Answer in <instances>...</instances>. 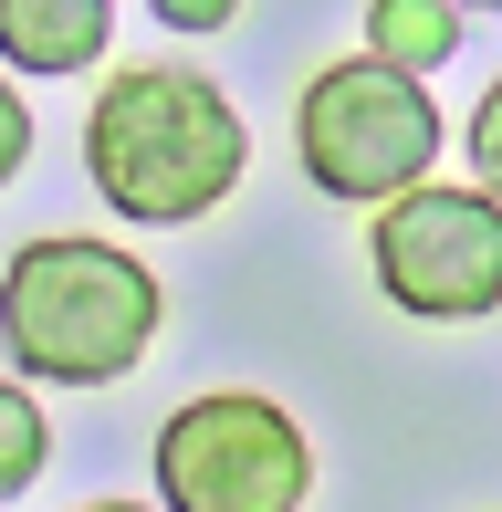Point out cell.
Wrapping results in <instances>:
<instances>
[{
  "label": "cell",
  "instance_id": "cell-5",
  "mask_svg": "<svg viewBox=\"0 0 502 512\" xmlns=\"http://www.w3.org/2000/svg\"><path fill=\"white\" fill-rule=\"evenodd\" d=\"M377 293L419 324H482L502 304V199L492 189H398L367 230Z\"/></svg>",
  "mask_w": 502,
  "mask_h": 512
},
{
  "label": "cell",
  "instance_id": "cell-3",
  "mask_svg": "<svg viewBox=\"0 0 502 512\" xmlns=\"http://www.w3.org/2000/svg\"><path fill=\"white\" fill-rule=\"evenodd\" d=\"M293 147L304 178L346 209H387L398 189H419L429 157H440V105L419 74H387V63H325L293 105Z\"/></svg>",
  "mask_w": 502,
  "mask_h": 512
},
{
  "label": "cell",
  "instance_id": "cell-7",
  "mask_svg": "<svg viewBox=\"0 0 502 512\" xmlns=\"http://www.w3.org/2000/svg\"><path fill=\"white\" fill-rule=\"evenodd\" d=\"M450 53H461V0H367V63L429 84Z\"/></svg>",
  "mask_w": 502,
  "mask_h": 512
},
{
  "label": "cell",
  "instance_id": "cell-4",
  "mask_svg": "<svg viewBox=\"0 0 502 512\" xmlns=\"http://www.w3.org/2000/svg\"><path fill=\"white\" fill-rule=\"evenodd\" d=\"M304 492H314L304 429L251 387H210L157 429V512H304Z\"/></svg>",
  "mask_w": 502,
  "mask_h": 512
},
{
  "label": "cell",
  "instance_id": "cell-10",
  "mask_svg": "<svg viewBox=\"0 0 502 512\" xmlns=\"http://www.w3.org/2000/svg\"><path fill=\"white\" fill-rule=\"evenodd\" d=\"M21 157H32V105H21L11 84H0V189L21 178Z\"/></svg>",
  "mask_w": 502,
  "mask_h": 512
},
{
  "label": "cell",
  "instance_id": "cell-9",
  "mask_svg": "<svg viewBox=\"0 0 502 512\" xmlns=\"http://www.w3.org/2000/svg\"><path fill=\"white\" fill-rule=\"evenodd\" d=\"M471 168H482V189L502 199V74H492V95L471 105Z\"/></svg>",
  "mask_w": 502,
  "mask_h": 512
},
{
  "label": "cell",
  "instance_id": "cell-12",
  "mask_svg": "<svg viewBox=\"0 0 502 512\" xmlns=\"http://www.w3.org/2000/svg\"><path fill=\"white\" fill-rule=\"evenodd\" d=\"M84 512H147V502H84Z\"/></svg>",
  "mask_w": 502,
  "mask_h": 512
},
{
  "label": "cell",
  "instance_id": "cell-8",
  "mask_svg": "<svg viewBox=\"0 0 502 512\" xmlns=\"http://www.w3.org/2000/svg\"><path fill=\"white\" fill-rule=\"evenodd\" d=\"M42 460H53V429H42V408H32V387H11L0 377V502H21L42 481Z\"/></svg>",
  "mask_w": 502,
  "mask_h": 512
},
{
  "label": "cell",
  "instance_id": "cell-2",
  "mask_svg": "<svg viewBox=\"0 0 502 512\" xmlns=\"http://www.w3.org/2000/svg\"><path fill=\"white\" fill-rule=\"evenodd\" d=\"M157 324H168V283L136 251L84 241V230H42L0 262V345L21 377L42 387H116L147 366Z\"/></svg>",
  "mask_w": 502,
  "mask_h": 512
},
{
  "label": "cell",
  "instance_id": "cell-6",
  "mask_svg": "<svg viewBox=\"0 0 502 512\" xmlns=\"http://www.w3.org/2000/svg\"><path fill=\"white\" fill-rule=\"evenodd\" d=\"M116 42V11L105 0H0V63L21 74H84Z\"/></svg>",
  "mask_w": 502,
  "mask_h": 512
},
{
  "label": "cell",
  "instance_id": "cell-11",
  "mask_svg": "<svg viewBox=\"0 0 502 512\" xmlns=\"http://www.w3.org/2000/svg\"><path fill=\"white\" fill-rule=\"evenodd\" d=\"M157 21H168V32H220V21L241 11V0H147Z\"/></svg>",
  "mask_w": 502,
  "mask_h": 512
},
{
  "label": "cell",
  "instance_id": "cell-13",
  "mask_svg": "<svg viewBox=\"0 0 502 512\" xmlns=\"http://www.w3.org/2000/svg\"><path fill=\"white\" fill-rule=\"evenodd\" d=\"M461 11H502V0H461Z\"/></svg>",
  "mask_w": 502,
  "mask_h": 512
},
{
  "label": "cell",
  "instance_id": "cell-1",
  "mask_svg": "<svg viewBox=\"0 0 502 512\" xmlns=\"http://www.w3.org/2000/svg\"><path fill=\"white\" fill-rule=\"evenodd\" d=\"M241 168H251L241 105L189 63H126L84 115V178L105 189L116 220H147V230L210 220L241 189Z\"/></svg>",
  "mask_w": 502,
  "mask_h": 512
}]
</instances>
